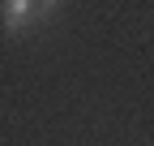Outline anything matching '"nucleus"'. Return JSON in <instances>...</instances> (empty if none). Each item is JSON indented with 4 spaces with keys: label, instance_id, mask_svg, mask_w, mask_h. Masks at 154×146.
<instances>
[{
    "label": "nucleus",
    "instance_id": "obj_1",
    "mask_svg": "<svg viewBox=\"0 0 154 146\" xmlns=\"http://www.w3.org/2000/svg\"><path fill=\"white\" fill-rule=\"evenodd\" d=\"M34 13H43V9H38V5H30V0H9V5H5V30H9V34L30 30Z\"/></svg>",
    "mask_w": 154,
    "mask_h": 146
}]
</instances>
